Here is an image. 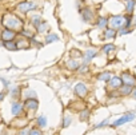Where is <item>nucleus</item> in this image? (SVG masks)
<instances>
[{
	"label": "nucleus",
	"instance_id": "nucleus-17",
	"mask_svg": "<svg viewBox=\"0 0 136 135\" xmlns=\"http://www.w3.org/2000/svg\"><path fill=\"white\" fill-rule=\"evenodd\" d=\"M107 24H108V20L105 19V17H100L99 21H97V27H99V28H104V27H107Z\"/></svg>",
	"mask_w": 136,
	"mask_h": 135
},
{
	"label": "nucleus",
	"instance_id": "nucleus-32",
	"mask_svg": "<svg viewBox=\"0 0 136 135\" xmlns=\"http://www.w3.org/2000/svg\"><path fill=\"white\" fill-rule=\"evenodd\" d=\"M29 134H32V135H38V134H41L39 130H29Z\"/></svg>",
	"mask_w": 136,
	"mask_h": 135
},
{
	"label": "nucleus",
	"instance_id": "nucleus-5",
	"mask_svg": "<svg viewBox=\"0 0 136 135\" xmlns=\"http://www.w3.org/2000/svg\"><path fill=\"white\" fill-rule=\"evenodd\" d=\"M108 84H109L111 88L116 90V88H120V87L123 86V80H121V78H119V76H114V78H111L108 80Z\"/></svg>",
	"mask_w": 136,
	"mask_h": 135
},
{
	"label": "nucleus",
	"instance_id": "nucleus-21",
	"mask_svg": "<svg viewBox=\"0 0 136 135\" xmlns=\"http://www.w3.org/2000/svg\"><path fill=\"white\" fill-rule=\"evenodd\" d=\"M88 116H90V111H88V110L81 111V112H80V120H85V119H88Z\"/></svg>",
	"mask_w": 136,
	"mask_h": 135
},
{
	"label": "nucleus",
	"instance_id": "nucleus-34",
	"mask_svg": "<svg viewBox=\"0 0 136 135\" xmlns=\"http://www.w3.org/2000/svg\"><path fill=\"white\" fill-rule=\"evenodd\" d=\"M132 96L136 99V88H135V90H132Z\"/></svg>",
	"mask_w": 136,
	"mask_h": 135
},
{
	"label": "nucleus",
	"instance_id": "nucleus-29",
	"mask_svg": "<svg viewBox=\"0 0 136 135\" xmlns=\"http://www.w3.org/2000/svg\"><path fill=\"white\" fill-rule=\"evenodd\" d=\"M26 96H27V98H35V96H36V94H35L33 91H27Z\"/></svg>",
	"mask_w": 136,
	"mask_h": 135
},
{
	"label": "nucleus",
	"instance_id": "nucleus-4",
	"mask_svg": "<svg viewBox=\"0 0 136 135\" xmlns=\"http://www.w3.org/2000/svg\"><path fill=\"white\" fill-rule=\"evenodd\" d=\"M33 8H35V4L31 3V2H23L16 7V9L19 11V12H23V14H26V12H28V11L33 9Z\"/></svg>",
	"mask_w": 136,
	"mask_h": 135
},
{
	"label": "nucleus",
	"instance_id": "nucleus-22",
	"mask_svg": "<svg viewBox=\"0 0 136 135\" xmlns=\"http://www.w3.org/2000/svg\"><path fill=\"white\" fill-rule=\"evenodd\" d=\"M41 23H43V21H41V17L40 16H33L32 17V24L33 26H39V24H41Z\"/></svg>",
	"mask_w": 136,
	"mask_h": 135
},
{
	"label": "nucleus",
	"instance_id": "nucleus-19",
	"mask_svg": "<svg viewBox=\"0 0 136 135\" xmlns=\"http://www.w3.org/2000/svg\"><path fill=\"white\" fill-rule=\"evenodd\" d=\"M67 64H68V68H71V70H78L79 68V63L76 60H69Z\"/></svg>",
	"mask_w": 136,
	"mask_h": 135
},
{
	"label": "nucleus",
	"instance_id": "nucleus-6",
	"mask_svg": "<svg viewBox=\"0 0 136 135\" xmlns=\"http://www.w3.org/2000/svg\"><path fill=\"white\" fill-rule=\"evenodd\" d=\"M75 92H76V95H79L80 98H84L85 96V94H87V87L84 83H78L75 86Z\"/></svg>",
	"mask_w": 136,
	"mask_h": 135
},
{
	"label": "nucleus",
	"instance_id": "nucleus-28",
	"mask_svg": "<svg viewBox=\"0 0 136 135\" xmlns=\"http://www.w3.org/2000/svg\"><path fill=\"white\" fill-rule=\"evenodd\" d=\"M105 125H108V119H105V120H103L102 123H99V125H96V126H95V128H100V127H104Z\"/></svg>",
	"mask_w": 136,
	"mask_h": 135
},
{
	"label": "nucleus",
	"instance_id": "nucleus-11",
	"mask_svg": "<svg viewBox=\"0 0 136 135\" xmlns=\"http://www.w3.org/2000/svg\"><path fill=\"white\" fill-rule=\"evenodd\" d=\"M92 16H93V14H92V11L90 8L83 9V19H84V21H90L92 19Z\"/></svg>",
	"mask_w": 136,
	"mask_h": 135
},
{
	"label": "nucleus",
	"instance_id": "nucleus-25",
	"mask_svg": "<svg viewBox=\"0 0 136 135\" xmlns=\"http://www.w3.org/2000/svg\"><path fill=\"white\" fill-rule=\"evenodd\" d=\"M71 120H72V118H71V116H66V118H64V122H63V127L67 128V127L69 126Z\"/></svg>",
	"mask_w": 136,
	"mask_h": 135
},
{
	"label": "nucleus",
	"instance_id": "nucleus-18",
	"mask_svg": "<svg viewBox=\"0 0 136 135\" xmlns=\"http://www.w3.org/2000/svg\"><path fill=\"white\" fill-rule=\"evenodd\" d=\"M135 7V0H127V12L131 14Z\"/></svg>",
	"mask_w": 136,
	"mask_h": 135
},
{
	"label": "nucleus",
	"instance_id": "nucleus-24",
	"mask_svg": "<svg viewBox=\"0 0 136 135\" xmlns=\"http://www.w3.org/2000/svg\"><path fill=\"white\" fill-rule=\"evenodd\" d=\"M112 50H115V46H114V44H107V46L103 47V51L105 52V54H108V52L112 51Z\"/></svg>",
	"mask_w": 136,
	"mask_h": 135
},
{
	"label": "nucleus",
	"instance_id": "nucleus-31",
	"mask_svg": "<svg viewBox=\"0 0 136 135\" xmlns=\"http://www.w3.org/2000/svg\"><path fill=\"white\" fill-rule=\"evenodd\" d=\"M119 33H120V35H126V33H129V31H128V30H126V28H121Z\"/></svg>",
	"mask_w": 136,
	"mask_h": 135
},
{
	"label": "nucleus",
	"instance_id": "nucleus-1",
	"mask_svg": "<svg viewBox=\"0 0 136 135\" xmlns=\"http://www.w3.org/2000/svg\"><path fill=\"white\" fill-rule=\"evenodd\" d=\"M4 26H7L9 30H15V28H21L23 27V21L15 15H5L3 19Z\"/></svg>",
	"mask_w": 136,
	"mask_h": 135
},
{
	"label": "nucleus",
	"instance_id": "nucleus-2",
	"mask_svg": "<svg viewBox=\"0 0 136 135\" xmlns=\"http://www.w3.org/2000/svg\"><path fill=\"white\" fill-rule=\"evenodd\" d=\"M109 24L112 28H121L124 26V17L120 16V15H117V16H112L111 19H109Z\"/></svg>",
	"mask_w": 136,
	"mask_h": 135
},
{
	"label": "nucleus",
	"instance_id": "nucleus-13",
	"mask_svg": "<svg viewBox=\"0 0 136 135\" xmlns=\"http://www.w3.org/2000/svg\"><path fill=\"white\" fill-rule=\"evenodd\" d=\"M132 92V86H127V84H124L120 87V94L121 95H128V94H131Z\"/></svg>",
	"mask_w": 136,
	"mask_h": 135
},
{
	"label": "nucleus",
	"instance_id": "nucleus-36",
	"mask_svg": "<svg viewBox=\"0 0 136 135\" xmlns=\"http://www.w3.org/2000/svg\"><path fill=\"white\" fill-rule=\"evenodd\" d=\"M135 23H136V16H135Z\"/></svg>",
	"mask_w": 136,
	"mask_h": 135
},
{
	"label": "nucleus",
	"instance_id": "nucleus-14",
	"mask_svg": "<svg viewBox=\"0 0 136 135\" xmlns=\"http://www.w3.org/2000/svg\"><path fill=\"white\" fill-rule=\"evenodd\" d=\"M4 47H5L7 50H9V51H15V50H17V46H16V43H14L12 40L4 42Z\"/></svg>",
	"mask_w": 136,
	"mask_h": 135
},
{
	"label": "nucleus",
	"instance_id": "nucleus-33",
	"mask_svg": "<svg viewBox=\"0 0 136 135\" xmlns=\"http://www.w3.org/2000/svg\"><path fill=\"white\" fill-rule=\"evenodd\" d=\"M20 134H23V135H24V134H29V130H23V131H20Z\"/></svg>",
	"mask_w": 136,
	"mask_h": 135
},
{
	"label": "nucleus",
	"instance_id": "nucleus-23",
	"mask_svg": "<svg viewBox=\"0 0 136 135\" xmlns=\"http://www.w3.org/2000/svg\"><path fill=\"white\" fill-rule=\"evenodd\" d=\"M115 36V31L114 30H107L104 33V38L105 39H111V38H114Z\"/></svg>",
	"mask_w": 136,
	"mask_h": 135
},
{
	"label": "nucleus",
	"instance_id": "nucleus-20",
	"mask_svg": "<svg viewBox=\"0 0 136 135\" xmlns=\"http://www.w3.org/2000/svg\"><path fill=\"white\" fill-rule=\"evenodd\" d=\"M38 125L40 127H45L47 126V118L45 116H39L38 118Z\"/></svg>",
	"mask_w": 136,
	"mask_h": 135
},
{
	"label": "nucleus",
	"instance_id": "nucleus-3",
	"mask_svg": "<svg viewBox=\"0 0 136 135\" xmlns=\"http://www.w3.org/2000/svg\"><path fill=\"white\" fill-rule=\"evenodd\" d=\"M133 119H135V114H127V115L121 116L120 119L115 120L114 123H112V126L117 127V126H121V125H124V123H127V122H131V120H133Z\"/></svg>",
	"mask_w": 136,
	"mask_h": 135
},
{
	"label": "nucleus",
	"instance_id": "nucleus-26",
	"mask_svg": "<svg viewBox=\"0 0 136 135\" xmlns=\"http://www.w3.org/2000/svg\"><path fill=\"white\" fill-rule=\"evenodd\" d=\"M47 23H43V24H39L38 26V32H44L45 30H47Z\"/></svg>",
	"mask_w": 136,
	"mask_h": 135
},
{
	"label": "nucleus",
	"instance_id": "nucleus-12",
	"mask_svg": "<svg viewBox=\"0 0 136 135\" xmlns=\"http://www.w3.org/2000/svg\"><path fill=\"white\" fill-rule=\"evenodd\" d=\"M21 108H23V106L20 103H14L12 104V108H11V111H12V114L14 115H17V114H20L21 112Z\"/></svg>",
	"mask_w": 136,
	"mask_h": 135
},
{
	"label": "nucleus",
	"instance_id": "nucleus-30",
	"mask_svg": "<svg viewBox=\"0 0 136 135\" xmlns=\"http://www.w3.org/2000/svg\"><path fill=\"white\" fill-rule=\"evenodd\" d=\"M87 70H88V68H87V64H83V66L80 67V72H85Z\"/></svg>",
	"mask_w": 136,
	"mask_h": 135
},
{
	"label": "nucleus",
	"instance_id": "nucleus-9",
	"mask_svg": "<svg viewBox=\"0 0 136 135\" xmlns=\"http://www.w3.org/2000/svg\"><path fill=\"white\" fill-rule=\"evenodd\" d=\"M121 80H123V83L127 84V86H133V84H135V78H133L131 74H128V72L123 74Z\"/></svg>",
	"mask_w": 136,
	"mask_h": 135
},
{
	"label": "nucleus",
	"instance_id": "nucleus-35",
	"mask_svg": "<svg viewBox=\"0 0 136 135\" xmlns=\"http://www.w3.org/2000/svg\"><path fill=\"white\" fill-rule=\"evenodd\" d=\"M3 98H4V94L2 92V94H0V100H3Z\"/></svg>",
	"mask_w": 136,
	"mask_h": 135
},
{
	"label": "nucleus",
	"instance_id": "nucleus-38",
	"mask_svg": "<svg viewBox=\"0 0 136 135\" xmlns=\"http://www.w3.org/2000/svg\"><path fill=\"white\" fill-rule=\"evenodd\" d=\"M126 2H127V0H126Z\"/></svg>",
	"mask_w": 136,
	"mask_h": 135
},
{
	"label": "nucleus",
	"instance_id": "nucleus-37",
	"mask_svg": "<svg viewBox=\"0 0 136 135\" xmlns=\"http://www.w3.org/2000/svg\"><path fill=\"white\" fill-rule=\"evenodd\" d=\"M0 47H2V43H0Z\"/></svg>",
	"mask_w": 136,
	"mask_h": 135
},
{
	"label": "nucleus",
	"instance_id": "nucleus-7",
	"mask_svg": "<svg viewBox=\"0 0 136 135\" xmlns=\"http://www.w3.org/2000/svg\"><path fill=\"white\" fill-rule=\"evenodd\" d=\"M24 106H26L28 110L35 111V110H38V107H39V102H38L35 98H28L27 100H26V104H24Z\"/></svg>",
	"mask_w": 136,
	"mask_h": 135
},
{
	"label": "nucleus",
	"instance_id": "nucleus-27",
	"mask_svg": "<svg viewBox=\"0 0 136 135\" xmlns=\"http://www.w3.org/2000/svg\"><path fill=\"white\" fill-rule=\"evenodd\" d=\"M21 33L24 36H28V38H33V32L32 31H28V30H21Z\"/></svg>",
	"mask_w": 136,
	"mask_h": 135
},
{
	"label": "nucleus",
	"instance_id": "nucleus-15",
	"mask_svg": "<svg viewBox=\"0 0 136 135\" xmlns=\"http://www.w3.org/2000/svg\"><path fill=\"white\" fill-rule=\"evenodd\" d=\"M97 78H99V80H103V82H108L111 78H112V76H111V74L109 72H104V74H100L99 76H97Z\"/></svg>",
	"mask_w": 136,
	"mask_h": 135
},
{
	"label": "nucleus",
	"instance_id": "nucleus-10",
	"mask_svg": "<svg viewBox=\"0 0 136 135\" xmlns=\"http://www.w3.org/2000/svg\"><path fill=\"white\" fill-rule=\"evenodd\" d=\"M95 56H96V51H95V50H88V51H85V54H84V64H87L90 60H92Z\"/></svg>",
	"mask_w": 136,
	"mask_h": 135
},
{
	"label": "nucleus",
	"instance_id": "nucleus-8",
	"mask_svg": "<svg viewBox=\"0 0 136 135\" xmlns=\"http://www.w3.org/2000/svg\"><path fill=\"white\" fill-rule=\"evenodd\" d=\"M15 32H14V30H9V28H7V30H4L3 32H2V39L4 40V42H8V40H12L14 38H15Z\"/></svg>",
	"mask_w": 136,
	"mask_h": 135
},
{
	"label": "nucleus",
	"instance_id": "nucleus-16",
	"mask_svg": "<svg viewBox=\"0 0 136 135\" xmlns=\"http://www.w3.org/2000/svg\"><path fill=\"white\" fill-rule=\"evenodd\" d=\"M56 40H59V36L55 33H50L48 36H47L45 39V43H52V42H56Z\"/></svg>",
	"mask_w": 136,
	"mask_h": 135
}]
</instances>
